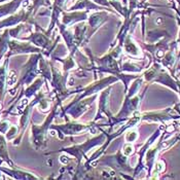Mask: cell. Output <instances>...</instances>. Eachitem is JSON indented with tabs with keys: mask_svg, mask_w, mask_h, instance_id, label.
Listing matches in <instances>:
<instances>
[{
	"mask_svg": "<svg viewBox=\"0 0 180 180\" xmlns=\"http://www.w3.org/2000/svg\"><path fill=\"white\" fill-rule=\"evenodd\" d=\"M105 136H106V135H105V133L103 132L101 135L94 137V138L85 141V142L82 144H78V145H74V146H72V147L64 148L63 151L75 156L76 161H77V168H79V167H82V157L84 156V154H87L90 149H92L93 147L99 145V144L101 145V144L104 143L105 141H106L105 140Z\"/></svg>",
	"mask_w": 180,
	"mask_h": 180,
	"instance_id": "cell-1",
	"label": "cell"
},
{
	"mask_svg": "<svg viewBox=\"0 0 180 180\" xmlns=\"http://www.w3.org/2000/svg\"><path fill=\"white\" fill-rule=\"evenodd\" d=\"M94 126V121L91 123H79L72 121V123H65V125H60V126H53L54 129L58 130L60 135V139L64 138L65 135L69 136V135H76L79 133L87 131V130L92 129Z\"/></svg>",
	"mask_w": 180,
	"mask_h": 180,
	"instance_id": "cell-2",
	"label": "cell"
},
{
	"mask_svg": "<svg viewBox=\"0 0 180 180\" xmlns=\"http://www.w3.org/2000/svg\"><path fill=\"white\" fill-rule=\"evenodd\" d=\"M123 152L127 156H131L133 152H134V147H133V145H131V144H126V145H123Z\"/></svg>",
	"mask_w": 180,
	"mask_h": 180,
	"instance_id": "cell-6",
	"label": "cell"
},
{
	"mask_svg": "<svg viewBox=\"0 0 180 180\" xmlns=\"http://www.w3.org/2000/svg\"><path fill=\"white\" fill-rule=\"evenodd\" d=\"M110 90L111 87H108V89H105L104 91L101 93L100 97H99V108H98V112L96 114V118H94V123L96 120H98L99 118H102V114L105 113L108 118V121L111 126H114L118 123V120H116L115 116H113L111 114L109 110V107H108V98H109L110 95Z\"/></svg>",
	"mask_w": 180,
	"mask_h": 180,
	"instance_id": "cell-3",
	"label": "cell"
},
{
	"mask_svg": "<svg viewBox=\"0 0 180 180\" xmlns=\"http://www.w3.org/2000/svg\"><path fill=\"white\" fill-rule=\"evenodd\" d=\"M123 46H125V49L127 53L131 54L133 56H138L139 55V51L137 48L136 44L134 42H132L131 37L130 36H127V38L125 39V42H123Z\"/></svg>",
	"mask_w": 180,
	"mask_h": 180,
	"instance_id": "cell-4",
	"label": "cell"
},
{
	"mask_svg": "<svg viewBox=\"0 0 180 180\" xmlns=\"http://www.w3.org/2000/svg\"><path fill=\"white\" fill-rule=\"evenodd\" d=\"M138 138V134H137V131H133V130H130V131H127L126 132V135H125V140L127 142H134L136 139Z\"/></svg>",
	"mask_w": 180,
	"mask_h": 180,
	"instance_id": "cell-5",
	"label": "cell"
}]
</instances>
